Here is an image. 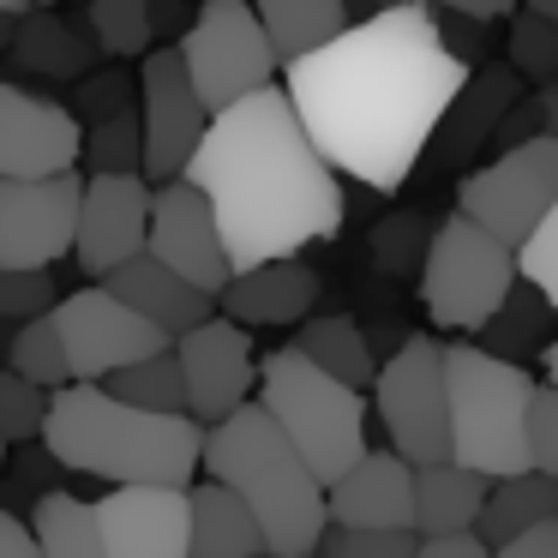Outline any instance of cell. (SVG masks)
Returning a JSON list of instances; mask_svg holds the SVG:
<instances>
[{"instance_id":"1","label":"cell","mask_w":558,"mask_h":558,"mask_svg":"<svg viewBox=\"0 0 558 558\" xmlns=\"http://www.w3.org/2000/svg\"><path fill=\"white\" fill-rule=\"evenodd\" d=\"M469 66L445 49L438 13L409 0L349 25L330 49L282 66V97L337 174L397 193L421 169Z\"/></svg>"},{"instance_id":"2","label":"cell","mask_w":558,"mask_h":558,"mask_svg":"<svg viewBox=\"0 0 558 558\" xmlns=\"http://www.w3.org/2000/svg\"><path fill=\"white\" fill-rule=\"evenodd\" d=\"M181 181L205 193L234 277L258 265H289L306 246L337 241L349 210L337 169L313 150L282 85L217 114Z\"/></svg>"},{"instance_id":"3","label":"cell","mask_w":558,"mask_h":558,"mask_svg":"<svg viewBox=\"0 0 558 558\" xmlns=\"http://www.w3.org/2000/svg\"><path fill=\"white\" fill-rule=\"evenodd\" d=\"M43 445L61 469L114 486H193L205 469V426L193 414H145L97 385H66L49 409Z\"/></svg>"},{"instance_id":"4","label":"cell","mask_w":558,"mask_h":558,"mask_svg":"<svg viewBox=\"0 0 558 558\" xmlns=\"http://www.w3.org/2000/svg\"><path fill=\"white\" fill-rule=\"evenodd\" d=\"M205 474L253 510L265 558H318L330 534L325 486L258 402H246L241 414L205 433Z\"/></svg>"},{"instance_id":"5","label":"cell","mask_w":558,"mask_h":558,"mask_svg":"<svg viewBox=\"0 0 558 558\" xmlns=\"http://www.w3.org/2000/svg\"><path fill=\"white\" fill-rule=\"evenodd\" d=\"M450 462L481 481H517L529 474V409L541 378L529 366H510L486 354L481 342H450Z\"/></svg>"},{"instance_id":"6","label":"cell","mask_w":558,"mask_h":558,"mask_svg":"<svg viewBox=\"0 0 558 558\" xmlns=\"http://www.w3.org/2000/svg\"><path fill=\"white\" fill-rule=\"evenodd\" d=\"M258 409L277 421V433L301 450V462L318 474V486H337L366 457V397L318 373L306 354L277 349L258 361Z\"/></svg>"},{"instance_id":"7","label":"cell","mask_w":558,"mask_h":558,"mask_svg":"<svg viewBox=\"0 0 558 558\" xmlns=\"http://www.w3.org/2000/svg\"><path fill=\"white\" fill-rule=\"evenodd\" d=\"M522 289V270H517V253L505 241L469 222L462 210H450L445 222L433 229L426 241V265H421V301L433 313L438 330H474L481 337L505 301Z\"/></svg>"},{"instance_id":"8","label":"cell","mask_w":558,"mask_h":558,"mask_svg":"<svg viewBox=\"0 0 558 558\" xmlns=\"http://www.w3.org/2000/svg\"><path fill=\"white\" fill-rule=\"evenodd\" d=\"M174 49H181V66L210 121L277 85V54L258 25V7H246V0H205Z\"/></svg>"},{"instance_id":"9","label":"cell","mask_w":558,"mask_h":558,"mask_svg":"<svg viewBox=\"0 0 558 558\" xmlns=\"http://www.w3.org/2000/svg\"><path fill=\"white\" fill-rule=\"evenodd\" d=\"M373 414L385 426L390 450L414 474L450 462V378H445V342L409 337L373 385Z\"/></svg>"},{"instance_id":"10","label":"cell","mask_w":558,"mask_h":558,"mask_svg":"<svg viewBox=\"0 0 558 558\" xmlns=\"http://www.w3.org/2000/svg\"><path fill=\"white\" fill-rule=\"evenodd\" d=\"M558 205V138H534L522 150H505L486 169H474L457 186V210L469 222H481L493 241H505L510 253L529 246V234L553 217Z\"/></svg>"},{"instance_id":"11","label":"cell","mask_w":558,"mask_h":558,"mask_svg":"<svg viewBox=\"0 0 558 558\" xmlns=\"http://www.w3.org/2000/svg\"><path fill=\"white\" fill-rule=\"evenodd\" d=\"M54 330H61L73 385H109L114 373H126L138 361H157V354L174 349L157 325H145L109 289H73L54 306Z\"/></svg>"},{"instance_id":"12","label":"cell","mask_w":558,"mask_h":558,"mask_svg":"<svg viewBox=\"0 0 558 558\" xmlns=\"http://www.w3.org/2000/svg\"><path fill=\"white\" fill-rule=\"evenodd\" d=\"M138 126H145V181L174 186L210 133V114L198 102L174 43L145 54V73H138Z\"/></svg>"},{"instance_id":"13","label":"cell","mask_w":558,"mask_h":558,"mask_svg":"<svg viewBox=\"0 0 558 558\" xmlns=\"http://www.w3.org/2000/svg\"><path fill=\"white\" fill-rule=\"evenodd\" d=\"M85 174L54 181H0V277L7 270H54L78 246Z\"/></svg>"},{"instance_id":"14","label":"cell","mask_w":558,"mask_h":558,"mask_svg":"<svg viewBox=\"0 0 558 558\" xmlns=\"http://www.w3.org/2000/svg\"><path fill=\"white\" fill-rule=\"evenodd\" d=\"M150 205L157 186L145 174H85V205H78V270L90 277V289L114 277L121 265L145 258L150 246Z\"/></svg>"},{"instance_id":"15","label":"cell","mask_w":558,"mask_h":558,"mask_svg":"<svg viewBox=\"0 0 558 558\" xmlns=\"http://www.w3.org/2000/svg\"><path fill=\"white\" fill-rule=\"evenodd\" d=\"M78 157H85V121L13 78H0V181L78 174Z\"/></svg>"},{"instance_id":"16","label":"cell","mask_w":558,"mask_h":558,"mask_svg":"<svg viewBox=\"0 0 558 558\" xmlns=\"http://www.w3.org/2000/svg\"><path fill=\"white\" fill-rule=\"evenodd\" d=\"M174 361H181V378H186V414L198 426H222L229 414H241L246 402L258 397V361H253V337L229 318H210L198 325L193 337L174 342Z\"/></svg>"},{"instance_id":"17","label":"cell","mask_w":558,"mask_h":558,"mask_svg":"<svg viewBox=\"0 0 558 558\" xmlns=\"http://www.w3.org/2000/svg\"><path fill=\"white\" fill-rule=\"evenodd\" d=\"M150 258L162 270L198 289L205 301H222V289L234 282V265H229V246L217 234V217H210L205 193H193L186 181L174 186H157V205H150Z\"/></svg>"},{"instance_id":"18","label":"cell","mask_w":558,"mask_h":558,"mask_svg":"<svg viewBox=\"0 0 558 558\" xmlns=\"http://www.w3.org/2000/svg\"><path fill=\"white\" fill-rule=\"evenodd\" d=\"M186 493L181 486H114V493H102V558H186V541H193V498Z\"/></svg>"},{"instance_id":"19","label":"cell","mask_w":558,"mask_h":558,"mask_svg":"<svg viewBox=\"0 0 558 558\" xmlns=\"http://www.w3.org/2000/svg\"><path fill=\"white\" fill-rule=\"evenodd\" d=\"M330 529H414V469L397 450H366L337 486H325Z\"/></svg>"},{"instance_id":"20","label":"cell","mask_w":558,"mask_h":558,"mask_svg":"<svg viewBox=\"0 0 558 558\" xmlns=\"http://www.w3.org/2000/svg\"><path fill=\"white\" fill-rule=\"evenodd\" d=\"M522 97H529V90H522V78L510 73V66H474L469 85H462V97L450 102L445 126H438V138H433V145H438L433 162H438V169H450V162L474 157L481 145H493L498 126H505V114L517 109Z\"/></svg>"},{"instance_id":"21","label":"cell","mask_w":558,"mask_h":558,"mask_svg":"<svg viewBox=\"0 0 558 558\" xmlns=\"http://www.w3.org/2000/svg\"><path fill=\"white\" fill-rule=\"evenodd\" d=\"M313 301H318V270L289 258V265H258V270H241V277L222 289V318L241 330L253 325H306L313 318Z\"/></svg>"},{"instance_id":"22","label":"cell","mask_w":558,"mask_h":558,"mask_svg":"<svg viewBox=\"0 0 558 558\" xmlns=\"http://www.w3.org/2000/svg\"><path fill=\"white\" fill-rule=\"evenodd\" d=\"M102 289H109L121 306H133L145 325H157L169 342L193 337L198 325H210V318H217V301H205L198 289H186V282L174 277V270H162L150 253L133 258V265H121L109 282H102Z\"/></svg>"},{"instance_id":"23","label":"cell","mask_w":558,"mask_h":558,"mask_svg":"<svg viewBox=\"0 0 558 558\" xmlns=\"http://www.w3.org/2000/svg\"><path fill=\"white\" fill-rule=\"evenodd\" d=\"M493 481L457 469V462H438V469L414 474V534L421 541H450V534H474L481 529V510Z\"/></svg>"},{"instance_id":"24","label":"cell","mask_w":558,"mask_h":558,"mask_svg":"<svg viewBox=\"0 0 558 558\" xmlns=\"http://www.w3.org/2000/svg\"><path fill=\"white\" fill-rule=\"evenodd\" d=\"M193 541L186 558H265V534H258L253 510L217 481H198L193 493Z\"/></svg>"},{"instance_id":"25","label":"cell","mask_w":558,"mask_h":558,"mask_svg":"<svg viewBox=\"0 0 558 558\" xmlns=\"http://www.w3.org/2000/svg\"><path fill=\"white\" fill-rule=\"evenodd\" d=\"M258 25H265V37H270L277 66H294V61H306V54L330 49L354 19H349L342 0H258Z\"/></svg>"},{"instance_id":"26","label":"cell","mask_w":558,"mask_h":558,"mask_svg":"<svg viewBox=\"0 0 558 558\" xmlns=\"http://www.w3.org/2000/svg\"><path fill=\"white\" fill-rule=\"evenodd\" d=\"M294 354H306V361L318 366V373H330L337 385H349V390H373L378 385V361H373V342H366V330L354 325V318H342V313H325V318H306L301 330H294V342H289Z\"/></svg>"},{"instance_id":"27","label":"cell","mask_w":558,"mask_h":558,"mask_svg":"<svg viewBox=\"0 0 558 558\" xmlns=\"http://www.w3.org/2000/svg\"><path fill=\"white\" fill-rule=\"evenodd\" d=\"M546 522H558V486L546 481V474H517V481H493V493H486V510H481V541L493 546H510L522 541V534L546 529Z\"/></svg>"},{"instance_id":"28","label":"cell","mask_w":558,"mask_h":558,"mask_svg":"<svg viewBox=\"0 0 558 558\" xmlns=\"http://www.w3.org/2000/svg\"><path fill=\"white\" fill-rule=\"evenodd\" d=\"M31 534H37L43 558H102V529L97 505L73 493H43L31 510Z\"/></svg>"},{"instance_id":"29","label":"cell","mask_w":558,"mask_h":558,"mask_svg":"<svg viewBox=\"0 0 558 558\" xmlns=\"http://www.w3.org/2000/svg\"><path fill=\"white\" fill-rule=\"evenodd\" d=\"M97 390H109L114 402H126V409H145V414H186V378H181L174 349L157 354V361L126 366V373H114L109 385H97Z\"/></svg>"},{"instance_id":"30","label":"cell","mask_w":558,"mask_h":558,"mask_svg":"<svg viewBox=\"0 0 558 558\" xmlns=\"http://www.w3.org/2000/svg\"><path fill=\"white\" fill-rule=\"evenodd\" d=\"M13 61H19V66H31V73H54V78H66V73H78V66L90 61V49L61 25V19H49V13H25V25H19V37H13Z\"/></svg>"},{"instance_id":"31","label":"cell","mask_w":558,"mask_h":558,"mask_svg":"<svg viewBox=\"0 0 558 558\" xmlns=\"http://www.w3.org/2000/svg\"><path fill=\"white\" fill-rule=\"evenodd\" d=\"M7 373L31 378V385L54 390V397L73 385V366H66V349H61L54 318H37V325H25L19 337H7Z\"/></svg>"},{"instance_id":"32","label":"cell","mask_w":558,"mask_h":558,"mask_svg":"<svg viewBox=\"0 0 558 558\" xmlns=\"http://www.w3.org/2000/svg\"><path fill=\"white\" fill-rule=\"evenodd\" d=\"M546 313H553V306H546L541 294H534L529 282H522V289L505 301V313H498L493 325L481 330V337H486L481 349H486V354H498V361H510V366H522L517 354L541 349V337H546Z\"/></svg>"},{"instance_id":"33","label":"cell","mask_w":558,"mask_h":558,"mask_svg":"<svg viewBox=\"0 0 558 558\" xmlns=\"http://www.w3.org/2000/svg\"><path fill=\"white\" fill-rule=\"evenodd\" d=\"M85 157H90V174H145V126H138V109L85 126Z\"/></svg>"},{"instance_id":"34","label":"cell","mask_w":558,"mask_h":558,"mask_svg":"<svg viewBox=\"0 0 558 558\" xmlns=\"http://www.w3.org/2000/svg\"><path fill=\"white\" fill-rule=\"evenodd\" d=\"M90 37L109 54H150L157 13L145 0H90Z\"/></svg>"},{"instance_id":"35","label":"cell","mask_w":558,"mask_h":558,"mask_svg":"<svg viewBox=\"0 0 558 558\" xmlns=\"http://www.w3.org/2000/svg\"><path fill=\"white\" fill-rule=\"evenodd\" d=\"M505 54H510V73L517 78H546V85H558V25L534 19L529 7L510 19Z\"/></svg>"},{"instance_id":"36","label":"cell","mask_w":558,"mask_h":558,"mask_svg":"<svg viewBox=\"0 0 558 558\" xmlns=\"http://www.w3.org/2000/svg\"><path fill=\"white\" fill-rule=\"evenodd\" d=\"M49 409H54V390H43V385H31V378H19V373L0 366V438H7V445L43 438Z\"/></svg>"},{"instance_id":"37","label":"cell","mask_w":558,"mask_h":558,"mask_svg":"<svg viewBox=\"0 0 558 558\" xmlns=\"http://www.w3.org/2000/svg\"><path fill=\"white\" fill-rule=\"evenodd\" d=\"M61 301L66 294L54 289L49 270H7V277H0V318H13L19 330L37 325V318H54Z\"/></svg>"},{"instance_id":"38","label":"cell","mask_w":558,"mask_h":558,"mask_svg":"<svg viewBox=\"0 0 558 558\" xmlns=\"http://www.w3.org/2000/svg\"><path fill=\"white\" fill-rule=\"evenodd\" d=\"M421 534L414 529H330L318 558H414Z\"/></svg>"},{"instance_id":"39","label":"cell","mask_w":558,"mask_h":558,"mask_svg":"<svg viewBox=\"0 0 558 558\" xmlns=\"http://www.w3.org/2000/svg\"><path fill=\"white\" fill-rule=\"evenodd\" d=\"M517 270H522V282L558 313V205H553V217L529 234V246L517 253Z\"/></svg>"},{"instance_id":"40","label":"cell","mask_w":558,"mask_h":558,"mask_svg":"<svg viewBox=\"0 0 558 558\" xmlns=\"http://www.w3.org/2000/svg\"><path fill=\"white\" fill-rule=\"evenodd\" d=\"M529 462L534 474L558 486V390L541 385L534 390V409H529Z\"/></svg>"},{"instance_id":"41","label":"cell","mask_w":558,"mask_h":558,"mask_svg":"<svg viewBox=\"0 0 558 558\" xmlns=\"http://www.w3.org/2000/svg\"><path fill=\"white\" fill-rule=\"evenodd\" d=\"M426 241H433V234L421 229V217H397V222H385V229H378V241H373L378 270L402 277V270L414 265V253H421V265H426Z\"/></svg>"},{"instance_id":"42","label":"cell","mask_w":558,"mask_h":558,"mask_svg":"<svg viewBox=\"0 0 558 558\" xmlns=\"http://www.w3.org/2000/svg\"><path fill=\"white\" fill-rule=\"evenodd\" d=\"M534 138H546V97L541 90H529V97L505 114L493 145H498V157H505V150H522V145H534Z\"/></svg>"},{"instance_id":"43","label":"cell","mask_w":558,"mask_h":558,"mask_svg":"<svg viewBox=\"0 0 558 558\" xmlns=\"http://www.w3.org/2000/svg\"><path fill=\"white\" fill-rule=\"evenodd\" d=\"M0 558H43L37 534H31V522H19L7 505H0Z\"/></svg>"},{"instance_id":"44","label":"cell","mask_w":558,"mask_h":558,"mask_svg":"<svg viewBox=\"0 0 558 558\" xmlns=\"http://www.w3.org/2000/svg\"><path fill=\"white\" fill-rule=\"evenodd\" d=\"M414 558H493V546L481 534H450V541H421Z\"/></svg>"},{"instance_id":"45","label":"cell","mask_w":558,"mask_h":558,"mask_svg":"<svg viewBox=\"0 0 558 558\" xmlns=\"http://www.w3.org/2000/svg\"><path fill=\"white\" fill-rule=\"evenodd\" d=\"M493 558H558V522H546V529H534V534H522V541L498 546Z\"/></svg>"},{"instance_id":"46","label":"cell","mask_w":558,"mask_h":558,"mask_svg":"<svg viewBox=\"0 0 558 558\" xmlns=\"http://www.w3.org/2000/svg\"><path fill=\"white\" fill-rule=\"evenodd\" d=\"M19 25H25V7H19V0H7V7H0V49H13Z\"/></svg>"},{"instance_id":"47","label":"cell","mask_w":558,"mask_h":558,"mask_svg":"<svg viewBox=\"0 0 558 558\" xmlns=\"http://www.w3.org/2000/svg\"><path fill=\"white\" fill-rule=\"evenodd\" d=\"M541 97H546V133H553V138H558V85H546V90H541Z\"/></svg>"},{"instance_id":"48","label":"cell","mask_w":558,"mask_h":558,"mask_svg":"<svg viewBox=\"0 0 558 558\" xmlns=\"http://www.w3.org/2000/svg\"><path fill=\"white\" fill-rule=\"evenodd\" d=\"M541 385H553V390H558V337L546 342V378H541Z\"/></svg>"},{"instance_id":"49","label":"cell","mask_w":558,"mask_h":558,"mask_svg":"<svg viewBox=\"0 0 558 558\" xmlns=\"http://www.w3.org/2000/svg\"><path fill=\"white\" fill-rule=\"evenodd\" d=\"M529 13L546 19V25H558V0H529Z\"/></svg>"},{"instance_id":"50","label":"cell","mask_w":558,"mask_h":558,"mask_svg":"<svg viewBox=\"0 0 558 558\" xmlns=\"http://www.w3.org/2000/svg\"><path fill=\"white\" fill-rule=\"evenodd\" d=\"M0 462H7V438H0Z\"/></svg>"}]
</instances>
